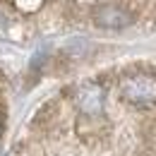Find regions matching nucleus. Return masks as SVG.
Wrapping results in <instances>:
<instances>
[{
	"label": "nucleus",
	"instance_id": "7ed1b4c3",
	"mask_svg": "<svg viewBox=\"0 0 156 156\" xmlns=\"http://www.w3.org/2000/svg\"><path fill=\"white\" fill-rule=\"evenodd\" d=\"M103 98H106V91L98 87L96 82H84L77 89V94H75L77 108L84 115H101V111H103Z\"/></svg>",
	"mask_w": 156,
	"mask_h": 156
},
{
	"label": "nucleus",
	"instance_id": "f03ea898",
	"mask_svg": "<svg viewBox=\"0 0 156 156\" xmlns=\"http://www.w3.org/2000/svg\"><path fill=\"white\" fill-rule=\"evenodd\" d=\"M132 22H135V17L120 5H103V7H98L94 12V24L98 29L118 31V29H127Z\"/></svg>",
	"mask_w": 156,
	"mask_h": 156
},
{
	"label": "nucleus",
	"instance_id": "f257e3e1",
	"mask_svg": "<svg viewBox=\"0 0 156 156\" xmlns=\"http://www.w3.org/2000/svg\"><path fill=\"white\" fill-rule=\"evenodd\" d=\"M120 96L132 106H156V77L149 72H135L120 82Z\"/></svg>",
	"mask_w": 156,
	"mask_h": 156
}]
</instances>
